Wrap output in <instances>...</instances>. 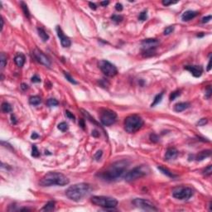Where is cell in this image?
Here are the masks:
<instances>
[{
    "mask_svg": "<svg viewBox=\"0 0 212 212\" xmlns=\"http://www.w3.org/2000/svg\"><path fill=\"white\" fill-rule=\"evenodd\" d=\"M98 66L106 76L114 77L118 74V70H117L116 66L106 60H99L98 62Z\"/></svg>",
    "mask_w": 212,
    "mask_h": 212,
    "instance_id": "cell-9",
    "label": "cell"
},
{
    "mask_svg": "<svg viewBox=\"0 0 212 212\" xmlns=\"http://www.w3.org/2000/svg\"><path fill=\"white\" fill-rule=\"evenodd\" d=\"M99 135V133L97 131V130H94L93 132H92V136H94V137H98Z\"/></svg>",
    "mask_w": 212,
    "mask_h": 212,
    "instance_id": "cell-52",
    "label": "cell"
},
{
    "mask_svg": "<svg viewBox=\"0 0 212 212\" xmlns=\"http://www.w3.org/2000/svg\"><path fill=\"white\" fill-rule=\"evenodd\" d=\"M180 94H181V91H180V90H176V91H173V92H172V93L170 94V97H169L170 100H171V101L174 100V99H175L176 98L178 97V96L180 95Z\"/></svg>",
    "mask_w": 212,
    "mask_h": 212,
    "instance_id": "cell-32",
    "label": "cell"
},
{
    "mask_svg": "<svg viewBox=\"0 0 212 212\" xmlns=\"http://www.w3.org/2000/svg\"><path fill=\"white\" fill-rule=\"evenodd\" d=\"M46 105L48 107H56L59 105V102L56 99H49L46 102Z\"/></svg>",
    "mask_w": 212,
    "mask_h": 212,
    "instance_id": "cell-27",
    "label": "cell"
},
{
    "mask_svg": "<svg viewBox=\"0 0 212 212\" xmlns=\"http://www.w3.org/2000/svg\"><path fill=\"white\" fill-rule=\"evenodd\" d=\"M210 96H211V88H210V86L209 85L208 88H207V90H206V97L207 99H210Z\"/></svg>",
    "mask_w": 212,
    "mask_h": 212,
    "instance_id": "cell-42",
    "label": "cell"
},
{
    "mask_svg": "<svg viewBox=\"0 0 212 212\" xmlns=\"http://www.w3.org/2000/svg\"><path fill=\"white\" fill-rule=\"evenodd\" d=\"M210 155H211L210 150H204V151H202V152L199 153L196 155V161H203L204 159L210 157Z\"/></svg>",
    "mask_w": 212,
    "mask_h": 212,
    "instance_id": "cell-19",
    "label": "cell"
},
{
    "mask_svg": "<svg viewBox=\"0 0 212 212\" xmlns=\"http://www.w3.org/2000/svg\"><path fill=\"white\" fill-rule=\"evenodd\" d=\"M21 89L23 90H28V85H26L24 83L22 84V86H21Z\"/></svg>",
    "mask_w": 212,
    "mask_h": 212,
    "instance_id": "cell-47",
    "label": "cell"
},
{
    "mask_svg": "<svg viewBox=\"0 0 212 212\" xmlns=\"http://www.w3.org/2000/svg\"><path fill=\"white\" fill-rule=\"evenodd\" d=\"M185 70L188 71L194 77H201L203 73V67L201 66H186Z\"/></svg>",
    "mask_w": 212,
    "mask_h": 212,
    "instance_id": "cell-14",
    "label": "cell"
},
{
    "mask_svg": "<svg viewBox=\"0 0 212 212\" xmlns=\"http://www.w3.org/2000/svg\"><path fill=\"white\" fill-rule=\"evenodd\" d=\"M79 124H80V126L83 128V129H85V123H84V120L83 119H81V120H80V122H79Z\"/></svg>",
    "mask_w": 212,
    "mask_h": 212,
    "instance_id": "cell-49",
    "label": "cell"
},
{
    "mask_svg": "<svg viewBox=\"0 0 212 212\" xmlns=\"http://www.w3.org/2000/svg\"><path fill=\"white\" fill-rule=\"evenodd\" d=\"M177 2H172V1H167V0H164V1H162V4L164 6H169L171 5V4H174V3H176Z\"/></svg>",
    "mask_w": 212,
    "mask_h": 212,
    "instance_id": "cell-45",
    "label": "cell"
},
{
    "mask_svg": "<svg viewBox=\"0 0 212 212\" xmlns=\"http://www.w3.org/2000/svg\"><path fill=\"white\" fill-rule=\"evenodd\" d=\"M141 44L142 46V55L144 57H150L155 53V50L160 44V42L156 38H148L142 41Z\"/></svg>",
    "mask_w": 212,
    "mask_h": 212,
    "instance_id": "cell-7",
    "label": "cell"
},
{
    "mask_svg": "<svg viewBox=\"0 0 212 212\" xmlns=\"http://www.w3.org/2000/svg\"><path fill=\"white\" fill-rule=\"evenodd\" d=\"M144 122L140 116L133 114L127 117L124 120V129L129 133H133L142 127Z\"/></svg>",
    "mask_w": 212,
    "mask_h": 212,
    "instance_id": "cell-4",
    "label": "cell"
},
{
    "mask_svg": "<svg viewBox=\"0 0 212 212\" xmlns=\"http://www.w3.org/2000/svg\"><path fill=\"white\" fill-rule=\"evenodd\" d=\"M55 209V201H49L43 206L42 211H52Z\"/></svg>",
    "mask_w": 212,
    "mask_h": 212,
    "instance_id": "cell-22",
    "label": "cell"
},
{
    "mask_svg": "<svg viewBox=\"0 0 212 212\" xmlns=\"http://www.w3.org/2000/svg\"><path fill=\"white\" fill-rule=\"evenodd\" d=\"M211 20V16L209 15V16H206V17H204V18H202V23H208V22H210Z\"/></svg>",
    "mask_w": 212,
    "mask_h": 212,
    "instance_id": "cell-44",
    "label": "cell"
},
{
    "mask_svg": "<svg viewBox=\"0 0 212 212\" xmlns=\"http://www.w3.org/2000/svg\"><path fill=\"white\" fill-rule=\"evenodd\" d=\"M31 138H32V139H37V138H39V135L37 134V133H33L32 134V136H31Z\"/></svg>",
    "mask_w": 212,
    "mask_h": 212,
    "instance_id": "cell-48",
    "label": "cell"
},
{
    "mask_svg": "<svg viewBox=\"0 0 212 212\" xmlns=\"http://www.w3.org/2000/svg\"><path fill=\"white\" fill-rule=\"evenodd\" d=\"M111 19L113 20L114 22H115V23H121L123 20H124V17L123 16H121V15H113L111 17Z\"/></svg>",
    "mask_w": 212,
    "mask_h": 212,
    "instance_id": "cell-30",
    "label": "cell"
},
{
    "mask_svg": "<svg viewBox=\"0 0 212 212\" xmlns=\"http://www.w3.org/2000/svg\"><path fill=\"white\" fill-rule=\"evenodd\" d=\"M149 172V168L147 166H138L134 168H133L131 171H129L128 173L125 175L124 179L126 181H133L138 178L146 176Z\"/></svg>",
    "mask_w": 212,
    "mask_h": 212,
    "instance_id": "cell-6",
    "label": "cell"
},
{
    "mask_svg": "<svg viewBox=\"0 0 212 212\" xmlns=\"http://www.w3.org/2000/svg\"><path fill=\"white\" fill-rule=\"evenodd\" d=\"M0 61H1V69H3L7 64V56L3 52L0 55Z\"/></svg>",
    "mask_w": 212,
    "mask_h": 212,
    "instance_id": "cell-28",
    "label": "cell"
},
{
    "mask_svg": "<svg viewBox=\"0 0 212 212\" xmlns=\"http://www.w3.org/2000/svg\"><path fill=\"white\" fill-rule=\"evenodd\" d=\"M199 12L197 11H192V10L186 11L182 14V16H181V20L183 22H188L190 20L193 19L194 18H196Z\"/></svg>",
    "mask_w": 212,
    "mask_h": 212,
    "instance_id": "cell-16",
    "label": "cell"
},
{
    "mask_svg": "<svg viewBox=\"0 0 212 212\" xmlns=\"http://www.w3.org/2000/svg\"><path fill=\"white\" fill-rule=\"evenodd\" d=\"M133 205L137 206L138 208L147 211H157L158 208L156 207L152 202L142 198H136L133 201Z\"/></svg>",
    "mask_w": 212,
    "mask_h": 212,
    "instance_id": "cell-11",
    "label": "cell"
},
{
    "mask_svg": "<svg viewBox=\"0 0 212 212\" xmlns=\"http://www.w3.org/2000/svg\"><path fill=\"white\" fill-rule=\"evenodd\" d=\"M128 165L129 163L127 160L118 161L110 165L108 168H106V170L98 173L97 176H99L100 178L107 181H115L120 178L125 173V172L127 171L128 167Z\"/></svg>",
    "mask_w": 212,
    "mask_h": 212,
    "instance_id": "cell-1",
    "label": "cell"
},
{
    "mask_svg": "<svg viewBox=\"0 0 212 212\" xmlns=\"http://www.w3.org/2000/svg\"><path fill=\"white\" fill-rule=\"evenodd\" d=\"M63 74H64L65 77L66 78V80H67L69 82H71V84H74V85H76V84H77V82H76L74 79H73V78H72L70 75H69L67 72H65V71H64V72H63Z\"/></svg>",
    "mask_w": 212,
    "mask_h": 212,
    "instance_id": "cell-33",
    "label": "cell"
},
{
    "mask_svg": "<svg viewBox=\"0 0 212 212\" xmlns=\"http://www.w3.org/2000/svg\"><path fill=\"white\" fill-rule=\"evenodd\" d=\"M102 155H103V152L101 150H99V151H98V152L94 154V159L96 160V161H99V160H100V158H101V157H102Z\"/></svg>",
    "mask_w": 212,
    "mask_h": 212,
    "instance_id": "cell-40",
    "label": "cell"
},
{
    "mask_svg": "<svg viewBox=\"0 0 212 212\" xmlns=\"http://www.w3.org/2000/svg\"><path fill=\"white\" fill-rule=\"evenodd\" d=\"M32 81L33 82V83H39V82H41V78L38 76L35 75L32 77Z\"/></svg>",
    "mask_w": 212,
    "mask_h": 212,
    "instance_id": "cell-41",
    "label": "cell"
},
{
    "mask_svg": "<svg viewBox=\"0 0 212 212\" xmlns=\"http://www.w3.org/2000/svg\"><path fill=\"white\" fill-rule=\"evenodd\" d=\"M56 30H57V36H58L60 41V44H61V46L63 47H69V46H71V42L70 40V38H69L67 36L65 35L63 31H62V29L60 28V26H57V28H56Z\"/></svg>",
    "mask_w": 212,
    "mask_h": 212,
    "instance_id": "cell-13",
    "label": "cell"
},
{
    "mask_svg": "<svg viewBox=\"0 0 212 212\" xmlns=\"http://www.w3.org/2000/svg\"><path fill=\"white\" fill-rule=\"evenodd\" d=\"M70 182V180L68 179L62 173L60 172H48L46 173L39 181V185L41 187H52V186H60V187H64L66 186Z\"/></svg>",
    "mask_w": 212,
    "mask_h": 212,
    "instance_id": "cell-2",
    "label": "cell"
},
{
    "mask_svg": "<svg viewBox=\"0 0 212 212\" xmlns=\"http://www.w3.org/2000/svg\"><path fill=\"white\" fill-rule=\"evenodd\" d=\"M68 128H69V126H68V124L66 122H61V123H60L58 124V129L61 131V132L67 131Z\"/></svg>",
    "mask_w": 212,
    "mask_h": 212,
    "instance_id": "cell-29",
    "label": "cell"
},
{
    "mask_svg": "<svg viewBox=\"0 0 212 212\" xmlns=\"http://www.w3.org/2000/svg\"><path fill=\"white\" fill-rule=\"evenodd\" d=\"M1 23H2V25H1V31H3V18L1 19Z\"/></svg>",
    "mask_w": 212,
    "mask_h": 212,
    "instance_id": "cell-54",
    "label": "cell"
},
{
    "mask_svg": "<svg viewBox=\"0 0 212 212\" xmlns=\"http://www.w3.org/2000/svg\"><path fill=\"white\" fill-rule=\"evenodd\" d=\"M174 26H169V27L166 28V29L164 30V35H169V34L172 33V32L174 31Z\"/></svg>",
    "mask_w": 212,
    "mask_h": 212,
    "instance_id": "cell-35",
    "label": "cell"
},
{
    "mask_svg": "<svg viewBox=\"0 0 212 212\" xmlns=\"http://www.w3.org/2000/svg\"><path fill=\"white\" fill-rule=\"evenodd\" d=\"M21 7H22V9H23V11L24 15L27 17L28 18H31V13H30V11L28 9L27 4H26L24 2H21Z\"/></svg>",
    "mask_w": 212,
    "mask_h": 212,
    "instance_id": "cell-24",
    "label": "cell"
},
{
    "mask_svg": "<svg viewBox=\"0 0 212 212\" xmlns=\"http://www.w3.org/2000/svg\"><path fill=\"white\" fill-rule=\"evenodd\" d=\"M109 3H110L109 1H103V2H100V5L104 6V7H106Z\"/></svg>",
    "mask_w": 212,
    "mask_h": 212,
    "instance_id": "cell-50",
    "label": "cell"
},
{
    "mask_svg": "<svg viewBox=\"0 0 212 212\" xmlns=\"http://www.w3.org/2000/svg\"><path fill=\"white\" fill-rule=\"evenodd\" d=\"M39 155H40V153H39L37 146L33 145L32 146V156L34 158H37V157H39Z\"/></svg>",
    "mask_w": 212,
    "mask_h": 212,
    "instance_id": "cell-34",
    "label": "cell"
},
{
    "mask_svg": "<svg viewBox=\"0 0 212 212\" xmlns=\"http://www.w3.org/2000/svg\"><path fill=\"white\" fill-rule=\"evenodd\" d=\"M150 139L153 142H157L159 141V137L157 134H155V133H152V134L150 135Z\"/></svg>",
    "mask_w": 212,
    "mask_h": 212,
    "instance_id": "cell-39",
    "label": "cell"
},
{
    "mask_svg": "<svg viewBox=\"0 0 212 212\" xmlns=\"http://www.w3.org/2000/svg\"><path fill=\"white\" fill-rule=\"evenodd\" d=\"M1 110L3 112V113H10V112L12 111V106L9 105L8 103L7 102H3L2 104V106H1Z\"/></svg>",
    "mask_w": 212,
    "mask_h": 212,
    "instance_id": "cell-25",
    "label": "cell"
},
{
    "mask_svg": "<svg viewBox=\"0 0 212 212\" xmlns=\"http://www.w3.org/2000/svg\"><path fill=\"white\" fill-rule=\"evenodd\" d=\"M207 123H208V119H201L196 123V125L197 126H204Z\"/></svg>",
    "mask_w": 212,
    "mask_h": 212,
    "instance_id": "cell-37",
    "label": "cell"
},
{
    "mask_svg": "<svg viewBox=\"0 0 212 212\" xmlns=\"http://www.w3.org/2000/svg\"><path fill=\"white\" fill-rule=\"evenodd\" d=\"M158 169H159L160 171H161L164 175H166V176H169V177H171V178H174V177H176V176H175L173 173H172V172H171L169 170L167 169V168H165V167H158Z\"/></svg>",
    "mask_w": 212,
    "mask_h": 212,
    "instance_id": "cell-26",
    "label": "cell"
},
{
    "mask_svg": "<svg viewBox=\"0 0 212 212\" xmlns=\"http://www.w3.org/2000/svg\"><path fill=\"white\" fill-rule=\"evenodd\" d=\"M123 5L122 4H121L120 3H117L116 4H115V9L117 10V11H119V12H120V11H122L123 10Z\"/></svg>",
    "mask_w": 212,
    "mask_h": 212,
    "instance_id": "cell-43",
    "label": "cell"
},
{
    "mask_svg": "<svg viewBox=\"0 0 212 212\" xmlns=\"http://www.w3.org/2000/svg\"><path fill=\"white\" fill-rule=\"evenodd\" d=\"M162 96H163V92H161L160 94H157V95L155 96L154 99H153V102L152 103V105H151V107H155L156 105H158V104L162 101Z\"/></svg>",
    "mask_w": 212,
    "mask_h": 212,
    "instance_id": "cell-23",
    "label": "cell"
},
{
    "mask_svg": "<svg viewBox=\"0 0 212 212\" xmlns=\"http://www.w3.org/2000/svg\"><path fill=\"white\" fill-rule=\"evenodd\" d=\"M210 69H211V59H210L209 60V63H208V66H207V71H210Z\"/></svg>",
    "mask_w": 212,
    "mask_h": 212,
    "instance_id": "cell-53",
    "label": "cell"
},
{
    "mask_svg": "<svg viewBox=\"0 0 212 212\" xmlns=\"http://www.w3.org/2000/svg\"><path fill=\"white\" fill-rule=\"evenodd\" d=\"M211 172H212V166L209 165L207 167H206V169L204 171H203V174L206 176H210V175H211Z\"/></svg>",
    "mask_w": 212,
    "mask_h": 212,
    "instance_id": "cell-36",
    "label": "cell"
},
{
    "mask_svg": "<svg viewBox=\"0 0 212 212\" xmlns=\"http://www.w3.org/2000/svg\"><path fill=\"white\" fill-rule=\"evenodd\" d=\"M25 56L22 53H18V55H16V57H14V62L17 65V66L18 67H23V65L25 64Z\"/></svg>",
    "mask_w": 212,
    "mask_h": 212,
    "instance_id": "cell-18",
    "label": "cell"
},
{
    "mask_svg": "<svg viewBox=\"0 0 212 212\" xmlns=\"http://www.w3.org/2000/svg\"><path fill=\"white\" fill-rule=\"evenodd\" d=\"M100 121L105 126H110L117 121V114L110 110H104L100 114Z\"/></svg>",
    "mask_w": 212,
    "mask_h": 212,
    "instance_id": "cell-10",
    "label": "cell"
},
{
    "mask_svg": "<svg viewBox=\"0 0 212 212\" xmlns=\"http://www.w3.org/2000/svg\"><path fill=\"white\" fill-rule=\"evenodd\" d=\"M66 117H67V118H68L69 119L75 121V119H76V117H75V115H74V114H73L71 113V112H70L69 110H66Z\"/></svg>",
    "mask_w": 212,
    "mask_h": 212,
    "instance_id": "cell-38",
    "label": "cell"
},
{
    "mask_svg": "<svg viewBox=\"0 0 212 212\" xmlns=\"http://www.w3.org/2000/svg\"><path fill=\"white\" fill-rule=\"evenodd\" d=\"M11 119H12V123L13 124H17V120H16V118H15V116L13 114H12Z\"/></svg>",
    "mask_w": 212,
    "mask_h": 212,
    "instance_id": "cell-51",
    "label": "cell"
},
{
    "mask_svg": "<svg viewBox=\"0 0 212 212\" xmlns=\"http://www.w3.org/2000/svg\"><path fill=\"white\" fill-rule=\"evenodd\" d=\"M41 103H42V99L38 95H34L29 98V104L31 105L37 106L38 105H40Z\"/></svg>",
    "mask_w": 212,
    "mask_h": 212,
    "instance_id": "cell-21",
    "label": "cell"
},
{
    "mask_svg": "<svg viewBox=\"0 0 212 212\" xmlns=\"http://www.w3.org/2000/svg\"><path fill=\"white\" fill-rule=\"evenodd\" d=\"M91 191V187L87 183H78L71 186L66 191V196L71 201H80Z\"/></svg>",
    "mask_w": 212,
    "mask_h": 212,
    "instance_id": "cell-3",
    "label": "cell"
},
{
    "mask_svg": "<svg viewBox=\"0 0 212 212\" xmlns=\"http://www.w3.org/2000/svg\"><path fill=\"white\" fill-rule=\"evenodd\" d=\"M32 56L33 57L35 58V60L37 61H38L39 63H41L43 66H45L46 67H50L51 62L50 59L46 57V56L42 52V51L38 50V49H35L32 51Z\"/></svg>",
    "mask_w": 212,
    "mask_h": 212,
    "instance_id": "cell-12",
    "label": "cell"
},
{
    "mask_svg": "<svg viewBox=\"0 0 212 212\" xmlns=\"http://www.w3.org/2000/svg\"><path fill=\"white\" fill-rule=\"evenodd\" d=\"M91 202L97 206H100L106 210L114 209L118 206V201L115 198L103 196H94L91 197Z\"/></svg>",
    "mask_w": 212,
    "mask_h": 212,
    "instance_id": "cell-5",
    "label": "cell"
},
{
    "mask_svg": "<svg viewBox=\"0 0 212 212\" xmlns=\"http://www.w3.org/2000/svg\"><path fill=\"white\" fill-rule=\"evenodd\" d=\"M179 153L175 148H167L166 154H165V160L167 161H172V160H175L177 157H178Z\"/></svg>",
    "mask_w": 212,
    "mask_h": 212,
    "instance_id": "cell-15",
    "label": "cell"
},
{
    "mask_svg": "<svg viewBox=\"0 0 212 212\" xmlns=\"http://www.w3.org/2000/svg\"><path fill=\"white\" fill-rule=\"evenodd\" d=\"M192 196V189L187 187H179L172 190V196L180 201H187Z\"/></svg>",
    "mask_w": 212,
    "mask_h": 212,
    "instance_id": "cell-8",
    "label": "cell"
},
{
    "mask_svg": "<svg viewBox=\"0 0 212 212\" xmlns=\"http://www.w3.org/2000/svg\"><path fill=\"white\" fill-rule=\"evenodd\" d=\"M147 18H148V14H147V11L146 10L142 11L141 13L139 14V16H138V20L141 21V22L146 21Z\"/></svg>",
    "mask_w": 212,
    "mask_h": 212,
    "instance_id": "cell-31",
    "label": "cell"
},
{
    "mask_svg": "<svg viewBox=\"0 0 212 212\" xmlns=\"http://www.w3.org/2000/svg\"><path fill=\"white\" fill-rule=\"evenodd\" d=\"M37 32H38V35L39 37H41V39L43 41V42H46L48 41L49 39V35L46 32V31L43 28H37Z\"/></svg>",
    "mask_w": 212,
    "mask_h": 212,
    "instance_id": "cell-20",
    "label": "cell"
},
{
    "mask_svg": "<svg viewBox=\"0 0 212 212\" xmlns=\"http://www.w3.org/2000/svg\"><path fill=\"white\" fill-rule=\"evenodd\" d=\"M89 5H90V8H91V9H93V10H95L96 9V5L94 3H91V2H90L89 3Z\"/></svg>",
    "mask_w": 212,
    "mask_h": 212,
    "instance_id": "cell-46",
    "label": "cell"
},
{
    "mask_svg": "<svg viewBox=\"0 0 212 212\" xmlns=\"http://www.w3.org/2000/svg\"><path fill=\"white\" fill-rule=\"evenodd\" d=\"M190 107V103L188 102H181V103H177L176 105H175L174 106V110L176 112H182L185 110L188 109Z\"/></svg>",
    "mask_w": 212,
    "mask_h": 212,
    "instance_id": "cell-17",
    "label": "cell"
}]
</instances>
